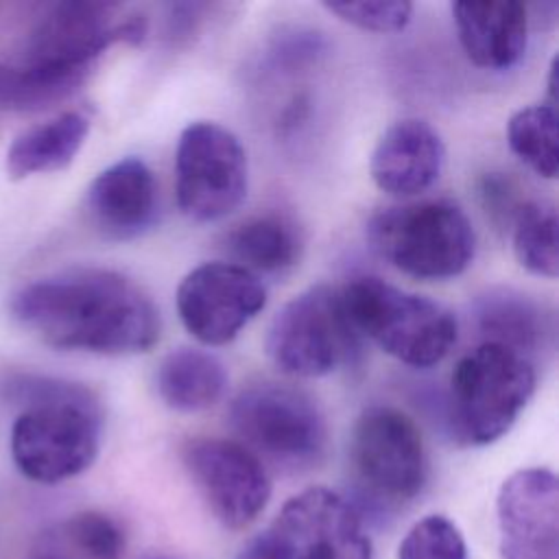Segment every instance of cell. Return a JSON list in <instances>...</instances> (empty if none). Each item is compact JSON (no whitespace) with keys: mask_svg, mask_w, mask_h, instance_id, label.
<instances>
[{"mask_svg":"<svg viewBox=\"0 0 559 559\" xmlns=\"http://www.w3.org/2000/svg\"><path fill=\"white\" fill-rule=\"evenodd\" d=\"M181 463L214 520L229 531L253 524L271 500L264 463L238 441L188 439L181 445Z\"/></svg>","mask_w":559,"mask_h":559,"instance_id":"obj_12","label":"cell"},{"mask_svg":"<svg viewBox=\"0 0 559 559\" xmlns=\"http://www.w3.org/2000/svg\"><path fill=\"white\" fill-rule=\"evenodd\" d=\"M223 249L231 264L253 275H282L299 262L304 236L293 218L266 212L234 225L223 238Z\"/></svg>","mask_w":559,"mask_h":559,"instance_id":"obj_18","label":"cell"},{"mask_svg":"<svg viewBox=\"0 0 559 559\" xmlns=\"http://www.w3.org/2000/svg\"><path fill=\"white\" fill-rule=\"evenodd\" d=\"M28 559H81L76 552L68 550V546L61 542V537L57 533L46 535L41 539V546H37Z\"/></svg>","mask_w":559,"mask_h":559,"instance_id":"obj_28","label":"cell"},{"mask_svg":"<svg viewBox=\"0 0 559 559\" xmlns=\"http://www.w3.org/2000/svg\"><path fill=\"white\" fill-rule=\"evenodd\" d=\"M9 308L24 330L63 352L131 356L159 341L153 299L111 269L76 266L39 277L24 284Z\"/></svg>","mask_w":559,"mask_h":559,"instance_id":"obj_1","label":"cell"},{"mask_svg":"<svg viewBox=\"0 0 559 559\" xmlns=\"http://www.w3.org/2000/svg\"><path fill=\"white\" fill-rule=\"evenodd\" d=\"M227 386L225 365L210 352L177 347L155 369L159 400L179 413H197L214 406Z\"/></svg>","mask_w":559,"mask_h":559,"instance_id":"obj_19","label":"cell"},{"mask_svg":"<svg viewBox=\"0 0 559 559\" xmlns=\"http://www.w3.org/2000/svg\"><path fill=\"white\" fill-rule=\"evenodd\" d=\"M85 210L92 227L107 240L127 242L144 236L159 210L153 170L135 155L114 162L92 179Z\"/></svg>","mask_w":559,"mask_h":559,"instance_id":"obj_15","label":"cell"},{"mask_svg":"<svg viewBox=\"0 0 559 559\" xmlns=\"http://www.w3.org/2000/svg\"><path fill=\"white\" fill-rule=\"evenodd\" d=\"M229 424L260 461L286 472L317 467L328 452V421L310 393L286 382L258 380L238 391Z\"/></svg>","mask_w":559,"mask_h":559,"instance_id":"obj_6","label":"cell"},{"mask_svg":"<svg viewBox=\"0 0 559 559\" xmlns=\"http://www.w3.org/2000/svg\"><path fill=\"white\" fill-rule=\"evenodd\" d=\"M323 9L341 22L371 33H397L406 28L413 17V4L406 0L323 2Z\"/></svg>","mask_w":559,"mask_h":559,"instance_id":"obj_27","label":"cell"},{"mask_svg":"<svg viewBox=\"0 0 559 559\" xmlns=\"http://www.w3.org/2000/svg\"><path fill=\"white\" fill-rule=\"evenodd\" d=\"M352 465L378 500L402 504L426 485L428 459L415 421L384 404L367 406L352 430Z\"/></svg>","mask_w":559,"mask_h":559,"instance_id":"obj_11","label":"cell"},{"mask_svg":"<svg viewBox=\"0 0 559 559\" xmlns=\"http://www.w3.org/2000/svg\"><path fill=\"white\" fill-rule=\"evenodd\" d=\"M341 299L358 336L408 367L428 369L441 362L459 338L456 317L445 306L376 275L349 280Z\"/></svg>","mask_w":559,"mask_h":559,"instance_id":"obj_4","label":"cell"},{"mask_svg":"<svg viewBox=\"0 0 559 559\" xmlns=\"http://www.w3.org/2000/svg\"><path fill=\"white\" fill-rule=\"evenodd\" d=\"M397 559H469L461 528L445 515L417 520L397 546Z\"/></svg>","mask_w":559,"mask_h":559,"instance_id":"obj_26","label":"cell"},{"mask_svg":"<svg viewBox=\"0 0 559 559\" xmlns=\"http://www.w3.org/2000/svg\"><path fill=\"white\" fill-rule=\"evenodd\" d=\"M90 133V118L83 111H63L20 133L7 151L11 179L55 173L72 164Z\"/></svg>","mask_w":559,"mask_h":559,"instance_id":"obj_20","label":"cell"},{"mask_svg":"<svg viewBox=\"0 0 559 559\" xmlns=\"http://www.w3.org/2000/svg\"><path fill=\"white\" fill-rule=\"evenodd\" d=\"M144 33L146 20L127 13L116 2L68 0L44 11L13 59L33 66L94 70L96 59L107 48L138 44Z\"/></svg>","mask_w":559,"mask_h":559,"instance_id":"obj_10","label":"cell"},{"mask_svg":"<svg viewBox=\"0 0 559 559\" xmlns=\"http://www.w3.org/2000/svg\"><path fill=\"white\" fill-rule=\"evenodd\" d=\"M367 240L393 269L426 282L465 273L476 253L472 221L448 199L378 210L367 221Z\"/></svg>","mask_w":559,"mask_h":559,"instance_id":"obj_5","label":"cell"},{"mask_svg":"<svg viewBox=\"0 0 559 559\" xmlns=\"http://www.w3.org/2000/svg\"><path fill=\"white\" fill-rule=\"evenodd\" d=\"M177 312L183 328L203 345L231 343L266 306L258 275L231 262H203L177 286Z\"/></svg>","mask_w":559,"mask_h":559,"instance_id":"obj_13","label":"cell"},{"mask_svg":"<svg viewBox=\"0 0 559 559\" xmlns=\"http://www.w3.org/2000/svg\"><path fill=\"white\" fill-rule=\"evenodd\" d=\"M467 59L483 70H507L526 52L528 13L515 0H469L450 7Z\"/></svg>","mask_w":559,"mask_h":559,"instance_id":"obj_17","label":"cell"},{"mask_svg":"<svg viewBox=\"0 0 559 559\" xmlns=\"http://www.w3.org/2000/svg\"><path fill=\"white\" fill-rule=\"evenodd\" d=\"M513 253L522 269L555 280L559 273V216L550 201H526L513 214Z\"/></svg>","mask_w":559,"mask_h":559,"instance_id":"obj_23","label":"cell"},{"mask_svg":"<svg viewBox=\"0 0 559 559\" xmlns=\"http://www.w3.org/2000/svg\"><path fill=\"white\" fill-rule=\"evenodd\" d=\"M476 319L485 341L507 345L528 358L548 334L542 308L515 290H491L480 297Z\"/></svg>","mask_w":559,"mask_h":559,"instance_id":"obj_22","label":"cell"},{"mask_svg":"<svg viewBox=\"0 0 559 559\" xmlns=\"http://www.w3.org/2000/svg\"><path fill=\"white\" fill-rule=\"evenodd\" d=\"M0 397L17 406L11 426V456L33 483L70 480L98 456L103 408L85 384L15 371L0 380Z\"/></svg>","mask_w":559,"mask_h":559,"instance_id":"obj_2","label":"cell"},{"mask_svg":"<svg viewBox=\"0 0 559 559\" xmlns=\"http://www.w3.org/2000/svg\"><path fill=\"white\" fill-rule=\"evenodd\" d=\"M360 336L347 319L341 288L317 284L295 295L273 317L266 354L286 376L321 378L349 362Z\"/></svg>","mask_w":559,"mask_h":559,"instance_id":"obj_8","label":"cell"},{"mask_svg":"<svg viewBox=\"0 0 559 559\" xmlns=\"http://www.w3.org/2000/svg\"><path fill=\"white\" fill-rule=\"evenodd\" d=\"M92 70L50 68L9 59L0 63V111L33 114L55 107L76 94Z\"/></svg>","mask_w":559,"mask_h":559,"instance_id":"obj_21","label":"cell"},{"mask_svg":"<svg viewBox=\"0 0 559 559\" xmlns=\"http://www.w3.org/2000/svg\"><path fill=\"white\" fill-rule=\"evenodd\" d=\"M236 559H371L362 515L334 489L308 487L290 496Z\"/></svg>","mask_w":559,"mask_h":559,"instance_id":"obj_7","label":"cell"},{"mask_svg":"<svg viewBox=\"0 0 559 559\" xmlns=\"http://www.w3.org/2000/svg\"><path fill=\"white\" fill-rule=\"evenodd\" d=\"M535 382L528 356L483 341L450 373L445 421L452 439L480 448L504 437L535 393Z\"/></svg>","mask_w":559,"mask_h":559,"instance_id":"obj_3","label":"cell"},{"mask_svg":"<svg viewBox=\"0 0 559 559\" xmlns=\"http://www.w3.org/2000/svg\"><path fill=\"white\" fill-rule=\"evenodd\" d=\"M507 142L511 153L535 175L555 179L559 170L555 103H537L518 109L507 122Z\"/></svg>","mask_w":559,"mask_h":559,"instance_id":"obj_24","label":"cell"},{"mask_svg":"<svg viewBox=\"0 0 559 559\" xmlns=\"http://www.w3.org/2000/svg\"><path fill=\"white\" fill-rule=\"evenodd\" d=\"M247 183V153L227 127L194 120L179 133L175 192L183 216L194 223L229 216L245 201Z\"/></svg>","mask_w":559,"mask_h":559,"instance_id":"obj_9","label":"cell"},{"mask_svg":"<svg viewBox=\"0 0 559 559\" xmlns=\"http://www.w3.org/2000/svg\"><path fill=\"white\" fill-rule=\"evenodd\" d=\"M445 168L439 131L419 118L393 122L376 142L369 159L373 183L391 197H415L432 188Z\"/></svg>","mask_w":559,"mask_h":559,"instance_id":"obj_16","label":"cell"},{"mask_svg":"<svg viewBox=\"0 0 559 559\" xmlns=\"http://www.w3.org/2000/svg\"><path fill=\"white\" fill-rule=\"evenodd\" d=\"M57 535L81 559H120L127 537L122 526L103 511H81L68 518Z\"/></svg>","mask_w":559,"mask_h":559,"instance_id":"obj_25","label":"cell"},{"mask_svg":"<svg viewBox=\"0 0 559 559\" xmlns=\"http://www.w3.org/2000/svg\"><path fill=\"white\" fill-rule=\"evenodd\" d=\"M502 559H559V483L548 467H524L496 498Z\"/></svg>","mask_w":559,"mask_h":559,"instance_id":"obj_14","label":"cell"}]
</instances>
